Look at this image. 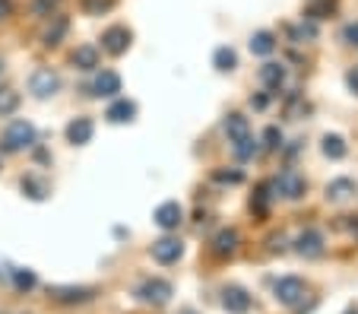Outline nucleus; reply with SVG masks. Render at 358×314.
I'll return each instance as SVG.
<instances>
[{
	"label": "nucleus",
	"mask_w": 358,
	"mask_h": 314,
	"mask_svg": "<svg viewBox=\"0 0 358 314\" xmlns=\"http://www.w3.org/2000/svg\"><path fill=\"white\" fill-rule=\"evenodd\" d=\"M117 92H121V76H117L115 70H101V73L95 76V83H92V96L115 99Z\"/></svg>",
	"instance_id": "obj_11"
},
{
	"label": "nucleus",
	"mask_w": 358,
	"mask_h": 314,
	"mask_svg": "<svg viewBox=\"0 0 358 314\" xmlns=\"http://www.w3.org/2000/svg\"><path fill=\"white\" fill-rule=\"evenodd\" d=\"M292 38L295 41H314L317 38V26H314V22H301V26L292 29Z\"/></svg>",
	"instance_id": "obj_30"
},
{
	"label": "nucleus",
	"mask_w": 358,
	"mask_h": 314,
	"mask_svg": "<svg viewBox=\"0 0 358 314\" xmlns=\"http://www.w3.org/2000/svg\"><path fill=\"white\" fill-rule=\"evenodd\" d=\"M117 0H83V10H86L89 16H101L108 13V10H115Z\"/></svg>",
	"instance_id": "obj_28"
},
{
	"label": "nucleus",
	"mask_w": 358,
	"mask_h": 314,
	"mask_svg": "<svg viewBox=\"0 0 358 314\" xmlns=\"http://www.w3.org/2000/svg\"><path fill=\"white\" fill-rule=\"evenodd\" d=\"M345 86H349L352 92H355V96H358V64L349 70V73H345Z\"/></svg>",
	"instance_id": "obj_34"
},
{
	"label": "nucleus",
	"mask_w": 358,
	"mask_h": 314,
	"mask_svg": "<svg viewBox=\"0 0 358 314\" xmlns=\"http://www.w3.org/2000/svg\"><path fill=\"white\" fill-rule=\"evenodd\" d=\"M304 292H308V286H304V280H298V276H282V280L273 286V299H276L279 305H285V308L301 305Z\"/></svg>",
	"instance_id": "obj_3"
},
{
	"label": "nucleus",
	"mask_w": 358,
	"mask_h": 314,
	"mask_svg": "<svg viewBox=\"0 0 358 314\" xmlns=\"http://www.w3.org/2000/svg\"><path fill=\"white\" fill-rule=\"evenodd\" d=\"M343 38H345V45H355L358 48V22H349V26H345Z\"/></svg>",
	"instance_id": "obj_33"
},
{
	"label": "nucleus",
	"mask_w": 358,
	"mask_h": 314,
	"mask_svg": "<svg viewBox=\"0 0 358 314\" xmlns=\"http://www.w3.org/2000/svg\"><path fill=\"white\" fill-rule=\"evenodd\" d=\"M10 13H13V0H0V22L7 20Z\"/></svg>",
	"instance_id": "obj_36"
},
{
	"label": "nucleus",
	"mask_w": 358,
	"mask_h": 314,
	"mask_svg": "<svg viewBox=\"0 0 358 314\" xmlns=\"http://www.w3.org/2000/svg\"><path fill=\"white\" fill-rule=\"evenodd\" d=\"M67 32H70V20L67 16H51V26L45 29V35H41V41H45L48 48H57L64 38H67Z\"/></svg>",
	"instance_id": "obj_15"
},
{
	"label": "nucleus",
	"mask_w": 358,
	"mask_h": 314,
	"mask_svg": "<svg viewBox=\"0 0 358 314\" xmlns=\"http://www.w3.org/2000/svg\"><path fill=\"white\" fill-rule=\"evenodd\" d=\"M181 254H184V245L175 235H162L159 241H152V260L156 264H178Z\"/></svg>",
	"instance_id": "obj_7"
},
{
	"label": "nucleus",
	"mask_w": 358,
	"mask_h": 314,
	"mask_svg": "<svg viewBox=\"0 0 358 314\" xmlns=\"http://www.w3.org/2000/svg\"><path fill=\"white\" fill-rule=\"evenodd\" d=\"M10 280H13V286H16V289H22V292H29V289H35V283H38V280H35V273H32V270H22V266H20V270H13V273H10Z\"/></svg>",
	"instance_id": "obj_26"
},
{
	"label": "nucleus",
	"mask_w": 358,
	"mask_h": 314,
	"mask_svg": "<svg viewBox=\"0 0 358 314\" xmlns=\"http://www.w3.org/2000/svg\"><path fill=\"white\" fill-rule=\"evenodd\" d=\"M238 245H241V235H238L235 229H222V232L213 238V251H216L219 257H229V254H235Z\"/></svg>",
	"instance_id": "obj_18"
},
{
	"label": "nucleus",
	"mask_w": 358,
	"mask_h": 314,
	"mask_svg": "<svg viewBox=\"0 0 358 314\" xmlns=\"http://www.w3.org/2000/svg\"><path fill=\"white\" fill-rule=\"evenodd\" d=\"M20 187H22V194H26L29 200H45L48 194H51L48 181H45V178H38V175H26L20 181Z\"/></svg>",
	"instance_id": "obj_21"
},
{
	"label": "nucleus",
	"mask_w": 358,
	"mask_h": 314,
	"mask_svg": "<svg viewBox=\"0 0 358 314\" xmlns=\"http://www.w3.org/2000/svg\"><path fill=\"white\" fill-rule=\"evenodd\" d=\"M250 105H254V108H266V105H270V99H266V96H257V99H250Z\"/></svg>",
	"instance_id": "obj_38"
},
{
	"label": "nucleus",
	"mask_w": 358,
	"mask_h": 314,
	"mask_svg": "<svg viewBox=\"0 0 358 314\" xmlns=\"http://www.w3.org/2000/svg\"><path fill=\"white\" fill-rule=\"evenodd\" d=\"M178 314H196V311H194V308H184V311H178Z\"/></svg>",
	"instance_id": "obj_40"
},
{
	"label": "nucleus",
	"mask_w": 358,
	"mask_h": 314,
	"mask_svg": "<svg viewBox=\"0 0 358 314\" xmlns=\"http://www.w3.org/2000/svg\"><path fill=\"white\" fill-rule=\"evenodd\" d=\"M61 3L64 0H32V13L35 16H51V13L61 10Z\"/></svg>",
	"instance_id": "obj_29"
},
{
	"label": "nucleus",
	"mask_w": 358,
	"mask_h": 314,
	"mask_svg": "<svg viewBox=\"0 0 358 314\" xmlns=\"http://www.w3.org/2000/svg\"><path fill=\"white\" fill-rule=\"evenodd\" d=\"M130 38H134V35H130L127 26H111L101 32V48L108 51L111 57H121L124 51L130 48Z\"/></svg>",
	"instance_id": "obj_6"
},
{
	"label": "nucleus",
	"mask_w": 358,
	"mask_h": 314,
	"mask_svg": "<svg viewBox=\"0 0 358 314\" xmlns=\"http://www.w3.org/2000/svg\"><path fill=\"white\" fill-rule=\"evenodd\" d=\"M257 80L264 83L266 89H279L285 83V67H282V64H276V61L264 64V67L257 70Z\"/></svg>",
	"instance_id": "obj_20"
},
{
	"label": "nucleus",
	"mask_w": 358,
	"mask_h": 314,
	"mask_svg": "<svg viewBox=\"0 0 358 314\" xmlns=\"http://www.w3.org/2000/svg\"><path fill=\"white\" fill-rule=\"evenodd\" d=\"M16 108H20V92H13V89H0V117L13 115Z\"/></svg>",
	"instance_id": "obj_25"
},
{
	"label": "nucleus",
	"mask_w": 358,
	"mask_h": 314,
	"mask_svg": "<svg viewBox=\"0 0 358 314\" xmlns=\"http://www.w3.org/2000/svg\"><path fill=\"white\" fill-rule=\"evenodd\" d=\"M222 308L229 314H248L250 311V295L241 286H225L222 289Z\"/></svg>",
	"instance_id": "obj_10"
},
{
	"label": "nucleus",
	"mask_w": 358,
	"mask_h": 314,
	"mask_svg": "<svg viewBox=\"0 0 358 314\" xmlns=\"http://www.w3.org/2000/svg\"><path fill=\"white\" fill-rule=\"evenodd\" d=\"M273 187H276V194H282L285 200H301L304 197V178L298 175L295 169H285L282 175L276 178V181H273Z\"/></svg>",
	"instance_id": "obj_8"
},
{
	"label": "nucleus",
	"mask_w": 358,
	"mask_h": 314,
	"mask_svg": "<svg viewBox=\"0 0 358 314\" xmlns=\"http://www.w3.org/2000/svg\"><path fill=\"white\" fill-rule=\"evenodd\" d=\"M92 134H95L92 117H73V121L67 124V140L73 146H86L89 140H92Z\"/></svg>",
	"instance_id": "obj_14"
},
{
	"label": "nucleus",
	"mask_w": 358,
	"mask_h": 314,
	"mask_svg": "<svg viewBox=\"0 0 358 314\" xmlns=\"http://www.w3.org/2000/svg\"><path fill=\"white\" fill-rule=\"evenodd\" d=\"M95 295V289L89 286H51V299L64 301V305H76V301H89Z\"/></svg>",
	"instance_id": "obj_12"
},
{
	"label": "nucleus",
	"mask_w": 358,
	"mask_h": 314,
	"mask_svg": "<svg viewBox=\"0 0 358 314\" xmlns=\"http://www.w3.org/2000/svg\"><path fill=\"white\" fill-rule=\"evenodd\" d=\"M333 10V0H324V3H314L311 10H308V16H311V20H320V13H330Z\"/></svg>",
	"instance_id": "obj_32"
},
{
	"label": "nucleus",
	"mask_w": 358,
	"mask_h": 314,
	"mask_svg": "<svg viewBox=\"0 0 358 314\" xmlns=\"http://www.w3.org/2000/svg\"><path fill=\"white\" fill-rule=\"evenodd\" d=\"M349 232H352V235H358V219H355V222H349Z\"/></svg>",
	"instance_id": "obj_39"
},
{
	"label": "nucleus",
	"mask_w": 358,
	"mask_h": 314,
	"mask_svg": "<svg viewBox=\"0 0 358 314\" xmlns=\"http://www.w3.org/2000/svg\"><path fill=\"white\" fill-rule=\"evenodd\" d=\"M61 89V73L51 67H38L32 70V76H29V92H32L35 99H51Z\"/></svg>",
	"instance_id": "obj_2"
},
{
	"label": "nucleus",
	"mask_w": 358,
	"mask_h": 314,
	"mask_svg": "<svg viewBox=\"0 0 358 314\" xmlns=\"http://www.w3.org/2000/svg\"><path fill=\"white\" fill-rule=\"evenodd\" d=\"M136 295H140V301H146V305L162 308V305H169L171 301L175 289H171L169 280H146L140 289H136Z\"/></svg>",
	"instance_id": "obj_4"
},
{
	"label": "nucleus",
	"mask_w": 358,
	"mask_h": 314,
	"mask_svg": "<svg viewBox=\"0 0 358 314\" xmlns=\"http://www.w3.org/2000/svg\"><path fill=\"white\" fill-rule=\"evenodd\" d=\"M355 194H358V185L352 178H333L330 185H327V200H330V204H345V200H352Z\"/></svg>",
	"instance_id": "obj_13"
},
{
	"label": "nucleus",
	"mask_w": 358,
	"mask_h": 314,
	"mask_svg": "<svg viewBox=\"0 0 358 314\" xmlns=\"http://www.w3.org/2000/svg\"><path fill=\"white\" fill-rule=\"evenodd\" d=\"M250 55H257V57H266V55H273L276 51V35L273 32H266V29H260V32H254L250 35Z\"/></svg>",
	"instance_id": "obj_19"
},
{
	"label": "nucleus",
	"mask_w": 358,
	"mask_h": 314,
	"mask_svg": "<svg viewBox=\"0 0 358 314\" xmlns=\"http://www.w3.org/2000/svg\"><path fill=\"white\" fill-rule=\"evenodd\" d=\"M73 67L76 70H95L99 67V48L95 45H80L73 51Z\"/></svg>",
	"instance_id": "obj_22"
},
{
	"label": "nucleus",
	"mask_w": 358,
	"mask_h": 314,
	"mask_svg": "<svg viewBox=\"0 0 358 314\" xmlns=\"http://www.w3.org/2000/svg\"><path fill=\"white\" fill-rule=\"evenodd\" d=\"M295 251L301 254V257H308V260L320 257V254H324V235H320L317 229H308V232H301L295 238Z\"/></svg>",
	"instance_id": "obj_9"
},
{
	"label": "nucleus",
	"mask_w": 358,
	"mask_h": 314,
	"mask_svg": "<svg viewBox=\"0 0 358 314\" xmlns=\"http://www.w3.org/2000/svg\"><path fill=\"white\" fill-rule=\"evenodd\" d=\"M345 314H358V311H345Z\"/></svg>",
	"instance_id": "obj_41"
},
{
	"label": "nucleus",
	"mask_w": 358,
	"mask_h": 314,
	"mask_svg": "<svg viewBox=\"0 0 358 314\" xmlns=\"http://www.w3.org/2000/svg\"><path fill=\"white\" fill-rule=\"evenodd\" d=\"M320 150H324L327 159H343L345 156V140L339 137V134H327L324 143H320Z\"/></svg>",
	"instance_id": "obj_24"
},
{
	"label": "nucleus",
	"mask_w": 358,
	"mask_h": 314,
	"mask_svg": "<svg viewBox=\"0 0 358 314\" xmlns=\"http://www.w3.org/2000/svg\"><path fill=\"white\" fill-rule=\"evenodd\" d=\"M152 222H156L159 229H165V232H175V229L184 222L181 204H178V200H165V204H159L156 213H152Z\"/></svg>",
	"instance_id": "obj_5"
},
{
	"label": "nucleus",
	"mask_w": 358,
	"mask_h": 314,
	"mask_svg": "<svg viewBox=\"0 0 358 314\" xmlns=\"http://www.w3.org/2000/svg\"><path fill=\"white\" fill-rule=\"evenodd\" d=\"M264 146L266 150H279V146H282V134H279V127H266L264 130Z\"/></svg>",
	"instance_id": "obj_31"
},
{
	"label": "nucleus",
	"mask_w": 358,
	"mask_h": 314,
	"mask_svg": "<svg viewBox=\"0 0 358 314\" xmlns=\"http://www.w3.org/2000/svg\"><path fill=\"white\" fill-rule=\"evenodd\" d=\"M213 67H216L219 73H231V70L238 67V55H235V48L222 45V48L213 51Z\"/></svg>",
	"instance_id": "obj_23"
},
{
	"label": "nucleus",
	"mask_w": 358,
	"mask_h": 314,
	"mask_svg": "<svg viewBox=\"0 0 358 314\" xmlns=\"http://www.w3.org/2000/svg\"><path fill=\"white\" fill-rule=\"evenodd\" d=\"M270 251L273 254H276V251L282 254L285 251V238H282V235H273V238H270Z\"/></svg>",
	"instance_id": "obj_35"
},
{
	"label": "nucleus",
	"mask_w": 358,
	"mask_h": 314,
	"mask_svg": "<svg viewBox=\"0 0 358 314\" xmlns=\"http://www.w3.org/2000/svg\"><path fill=\"white\" fill-rule=\"evenodd\" d=\"M105 117H108L111 124H127V121H134V117H136V102H130V99H117V102L108 105Z\"/></svg>",
	"instance_id": "obj_16"
},
{
	"label": "nucleus",
	"mask_w": 358,
	"mask_h": 314,
	"mask_svg": "<svg viewBox=\"0 0 358 314\" xmlns=\"http://www.w3.org/2000/svg\"><path fill=\"white\" fill-rule=\"evenodd\" d=\"M219 181H231V185H238V181H241V175H238V171H219Z\"/></svg>",
	"instance_id": "obj_37"
},
{
	"label": "nucleus",
	"mask_w": 358,
	"mask_h": 314,
	"mask_svg": "<svg viewBox=\"0 0 358 314\" xmlns=\"http://www.w3.org/2000/svg\"><path fill=\"white\" fill-rule=\"evenodd\" d=\"M225 137H229V143H238V140L250 137V121L244 115H229L225 117Z\"/></svg>",
	"instance_id": "obj_17"
},
{
	"label": "nucleus",
	"mask_w": 358,
	"mask_h": 314,
	"mask_svg": "<svg viewBox=\"0 0 358 314\" xmlns=\"http://www.w3.org/2000/svg\"><path fill=\"white\" fill-rule=\"evenodd\" d=\"M35 146V127L29 121H10V127L3 130V137H0V152H22V150H32Z\"/></svg>",
	"instance_id": "obj_1"
},
{
	"label": "nucleus",
	"mask_w": 358,
	"mask_h": 314,
	"mask_svg": "<svg viewBox=\"0 0 358 314\" xmlns=\"http://www.w3.org/2000/svg\"><path fill=\"white\" fill-rule=\"evenodd\" d=\"M0 70H3V61H0Z\"/></svg>",
	"instance_id": "obj_42"
},
{
	"label": "nucleus",
	"mask_w": 358,
	"mask_h": 314,
	"mask_svg": "<svg viewBox=\"0 0 358 314\" xmlns=\"http://www.w3.org/2000/svg\"><path fill=\"white\" fill-rule=\"evenodd\" d=\"M231 150H235V156L241 159V162H248V159L257 156V143H254V137H244V140H238V143H231Z\"/></svg>",
	"instance_id": "obj_27"
}]
</instances>
